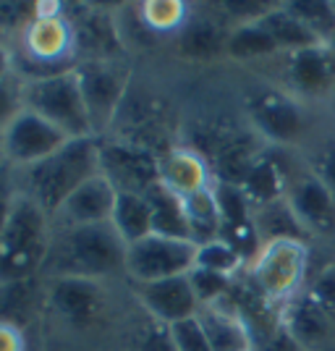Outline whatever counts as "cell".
Segmentation results:
<instances>
[{"label": "cell", "instance_id": "obj_32", "mask_svg": "<svg viewBox=\"0 0 335 351\" xmlns=\"http://www.w3.org/2000/svg\"><path fill=\"white\" fill-rule=\"evenodd\" d=\"M220 47V34L218 29L212 27V24H194L186 29L184 34V53L186 56H194V58H207V56H212L215 50Z\"/></svg>", "mask_w": 335, "mask_h": 351}, {"label": "cell", "instance_id": "obj_25", "mask_svg": "<svg viewBox=\"0 0 335 351\" xmlns=\"http://www.w3.org/2000/svg\"><path fill=\"white\" fill-rule=\"evenodd\" d=\"M225 50L238 60H251V58H264L277 53V45L273 43V37L267 34L260 21L254 24H238L228 40H225Z\"/></svg>", "mask_w": 335, "mask_h": 351}, {"label": "cell", "instance_id": "obj_5", "mask_svg": "<svg viewBox=\"0 0 335 351\" xmlns=\"http://www.w3.org/2000/svg\"><path fill=\"white\" fill-rule=\"evenodd\" d=\"M309 252L301 239H277L260 249L251 263V278L267 302H288L301 289Z\"/></svg>", "mask_w": 335, "mask_h": 351}, {"label": "cell", "instance_id": "obj_44", "mask_svg": "<svg viewBox=\"0 0 335 351\" xmlns=\"http://www.w3.org/2000/svg\"><path fill=\"white\" fill-rule=\"evenodd\" d=\"M317 351H335L333 346H325V349H317Z\"/></svg>", "mask_w": 335, "mask_h": 351}, {"label": "cell", "instance_id": "obj_12", "mask_svg": "<svg viewBox=\"0 0 335 351\" xmlns=\"http://www.w3.org/2000/svg\"><path fill=\"white\" fill-rule=\"evenodd\" d=\"M251 123L273 142H293L304 132V113L288 95L264 89L249 97Z\"/></svg>", "mask_w": 335, "mask_h": 351}, {"label": "cell", "instance_id": "obj_6", "mask_svg": "<svg viewBox=\"0 0 335 351\" xmlns=\"http://www.w3.org/2000/svg\"><path fill=\"white\" fill-rule=\"evenodd\" d=\"M194 263H197V244L186 239L149 234L126 249V276L134 283H155V280L189 276Z\"/></svg>", "mask_w": 335, "mask_h": 351}, {"label": "cell", "instance_id": "obj_38", "mask_svg": "<svg viewBox=\"0 0 335 351\" xmlns=\"http://www.w3.org/2000/svg\"><path fill=\"white\" fill-rule=\"evenodd\" d=\"M260 351H301V346L296 343V338H293L291 333L286 330V325L280 322V325H275V328L264 336Z\"/></svg>", "mask_w": 335, "mask_h": 351}, {"label": "cell", "instance_id": "obj_15", "mask_svg": "<svg viewBox=\"0 0 335 351\" xmlns=\"http://www.w3.org/2000/svg\"><path fill=\"white\" fill-rule=\"evenodd\" d=\"M288 205L301 226L317 234H335V194L317 176L299 178L288 191Z\"/></svg>", "mask_w": 335, "mask_h": 351}, {"label": "cell", "instance_id": "obj_29", "mask_svg": "<svg viewBox=\"0 0 335 351\" xmlns=\"http://www.w3.org/2000/svg\"><path fill=\"white\" fill-rule=\"evenodd\" d=\"M215 199L220 207V218H223V228L225 226H241V223H251V213L254 207L249 202V197L238 184H228V181H218L215 186Z\"/></svg>", "mask_w": 335, "mask_h": 351}, {"label": "cell", "instance_id": "obj_35", "mask_svg": "<svg viewBox=\"0 0 335 351\" xmlns=\"http://www.w3.org/2000/svg\"><path fill=\"white\" fill-rule=\"evenodd\" d=\"M18 199V171L14 165L3 162L0 165V236L5 231V223L14 213V205Z\"/></svg>", "mask_w": 335, "mask_h": 351}, {"label": "cell", "instance_id": "obj_42", "mask_svg": "<svg viewBox=\"0 0 335 351\" xmlns=\"http://www.w3.org/2000/svg\"><path fill=\"white\" fill-rule=\"evenodd\" d=\"M327 47H330V53H333V56H335V34H333V40L327 43Z\"/></svg>", "mask_w": 335, "mask_h": 351}, {"label": "cell", "instance_id": "obj_27", "mask_svg": "<svg viewBox=\"0 0 335 351\" xmlns=\"http://www.w3.org/2000/svg\"><path fill=\"white\" fill-rule=\"evenodd\" d=\"M286 8L317 37L320 45H327L333 40L335 3H325V0H299V3H286Z\"/></svg>", "mask_w": 335, "mask_h": 351}, {"label": "cell", "instance_id": "obj_24", "mask_svg": "<svg viewBox=\"0 0 335 351\" xmlns=\"http://www.w3.org/2000/svg\"><path fill=\"white\" fill-rule=\"evenodd\" d=\"M241 189L249 197L251 207H262L283 199V173H280L277 162L260 155L254 165L249 168V173L244 176Z\"/></svg>", "mask_w": 335, "mask_h": 351}, {"label": "cell", "instance_id": "obj_19", "mask_svg": "<svg viewBox=\"0 0 335 351\" xmlns=\"http://www.w3.org/2000/svg\"><path fill=\"white\" fill-rule=\"evenodd\" d=\"M110 226L118 231V236L126 244H136L152 234V205L147 194H134V191H118L116 210Z\"/></svg>", "mask_w": 335, "mask_h": 351}, {"label": "cell", "instance_id": "obj_34", "mask_svg": "<svg viewBox=\"0 0 335 351\" xmlns=\"http://www.w3.org/2000/svg\"><path fill=\"white\" fill-rule=\"evenodd\" d=\"M40 14V3H0V32H21Z\"/></svg>", "mask_w": 335, "mask_h": 351}, {"label": "cell", "instance_id": "obj_23", "mask_svg": "<svg viewBox=\"0 0 335 351\" xmlns=\"http://www.w3.org/2000/svg\"><path fill=\"white\" fill-rule=\"evenodd\" d=\"M251 220H254V228L262 239V247L270 241H277V239H301V231H304V226L293 215L288 199H277L270 205L254 207Z\"/></svg>", "mask_w": 335, "mask_h": 351}, {"label": "cell", "instance_id": "obj_26", "mask_svg": "<svg viewBox=\"0 0 335 351\" xmlns=\"http://www.w3.org/2000/svg\"><path fill=\"white\" fill-rule=\"evenodd\" d=\"M139 21L155 34H168L189 21V5L181 0H147L139 5Z\"/></svg>", "mask_w": 335, "mask_h": 351}, {"label": "cell", "instance_id": "obj_31", "mask_svg": "<svg viewBox=\"0 0 335 351\" xmlns=\"http://www.w3.org/2000/svg\"><path fill=\"white\" fill-rule=\"evenodd\" d=\"M24 110V82L8 73L5 79H0V134L5 132V126Z\"/></svg>", "mask_w": 335, "mask_h": 351}, {"label": "cell", "instance_id": "obj_16", "mask_svg": "<svg viewBox=\"0 0 335 351\" xmlns=\"http://www.w3.org/2000/svg\"><path fill=\"white\" fill-rule=\"evenodd\" d=\"M288 79L301 95H322L325 89H330L335 79V56L330 53V47L317 45L291 53Z\"/></svg>", "mask_w": 335, "mask_h": 351}, {"label": "cell", "instance_id": "obj_30", "mask_svg": "<svg viewBox=\"0 0 335 351\" xmlns=\"http://www.w3.org/2000/svg\"><path fill=\"white\" fill-rule=\"evenodd\" d=\"M231 280L234 278H228V276H220V273H212V270L194 267L189 273V283H191V289H194L197 302H199V309L220 304V299L228 296V291H231Z\"/></svg>", "mask_w": 335, "mask_h": 351}, {"label": "cell", "instance_id": "obj_10", "mask_svg": "<svg viewBox=\"0 0 335 351\" xmlns=\"http://www.w3.org/2000/svg\"><path fill=\"white\" fill-rule=\"evenodd\" d=\"M118 189L97 173L95 178L84 181L71 197L60 205V210L53 215L55 228H73V226H102L110 223L116 210Z\"/></svg>", "mask_w": 335, "mask_h": 351}, {"label": "cell", "instance_id": "obj_2", "mask_svg": "<svg viewBox=\"0 0 335 351\" xmlns=\"http://www.w3.org/2000/svg\"><path fill=\"white\" fill-rule=\"evenodd\" d=\"M100 173V136L69 139L58 152L18 171V191L53 218L84 181Z\"/></svg>", "mask_w": 335, "mask_h": 351}, {"label": "cell", "instance_id": "obj_9", "mask_svg": "<svg viewBox=\"0 0 335 351\" xmlns=\"http://www.w3.org/2000/svg\"><path fill=\"white\" fill-rule=\"evenodd\" d=\"M0 142H3L5 162L14 165L16 171H24L34 162L50 158L53 152H58L60 147L69 142V136L60 132L58 126H53L50 121L37 116L34 110L24 108L5 126V132L0 134Z\"/></svg>", "mask_w": 335, "mask_h": 351}, {"label": "cell", "instance_id": "obj_4", "mask_svg": "<svg viewBox=\"0 0 335 351\" xmlns=\"http://www.w3.org/2000/svg\"><path fill=\"white\" fill-rule=\"evenodd\" d=\"M24 108H29L45 121H50L53 126H58L69 139L95 136L76 69L58 76L24 82Z\"/></svg>", "mask_w": 335, "mask_h": 351}, {"label": "cell", "instance_id": "obj_14", "mask_svg": "<svg viewBox=\"0 0 335 351\" xmlns=\"http://www.w3.org/2000/svg\"><path fill=\"white\" fill-rule=\"evenodd\" d=\"M160 186L175 197H189L212 186L207 158L191 147H173L160 155Z\"/></svg>", "mask_w": 335, "mask_h": 351}, {"label": "cell", "instance_id": "obj_3", "mask_svg": "<svg viewBox=\"0 0 335 351\" xmlns=\"http://www.w3.org/2000/svg\"><path fill=\"white\" fill-rule=\"evenodd\" d=\"M53 218L18 191L14 213L0 236V286L32 280L47 263L53 244Z\"/></svg>", "mask_w": 335, "mask_h": 351}, {"label": "cell", "instance_id": "obj_28", "mask_svg": "<svg viewBox=\"0 0 335 351\" xmlns=\"http://www.w3.org/2000/svg\"><path fill=\"white\" fill-rule=\"evenodd\" d=\"M247 263L238 252H236L225 239H212L207 244H199L197 247V263L194 267H202V270H212V273H220V276H228L234 278L236 270H241V265Z\"/></svg>", "mask_w": 335, "mask_h": 351}, {"label": "cell", "instance_id": "obj_1", "mask_svg": "<svg viewBox=\"0 0 335 351\" xmlns=\"http://www.w3.org/2000/svg\"><path fill=\"white\" fill-rule=\"evenodd\" d=\"M126 249L129 244L110 223L55 228L42 270L50 273V278H110L126 273Z\"/></svg>", "mask_w": 335, "mask_h": 351}, {"label": "cell", "instance_id": "obj_41", "mask_svg": "<svg viewBox=\"0 0 335 351\" xmlns=\"http://www.w3.org/2000/svg\"><path fill=\"white\" fill-rule=\"evenodd\" d=\"M8 73H14V56L8 53V47L0 43V79H5Z\"/></svg>", "mask_w": 335, "mask_h": 351}, {"label": "cell", "instance_id": "obj_39", "mask_svg": "<svg viewBox=\"0 0 335 351\" xmlns=\"http://www.w3.org/2000/svg\"><path fill=\"white\" fill-rule=\"evenodd\" d=\"M0 351H27L24 330L11 320L0 317Z\"/></svg>", "mask_w": 335, "mask_h": 351}, {"label": "cell", "instance_id": "obj_21", "mask_svg": "<svg viewBox=\"0 0 335 351\" xmlns=\"http://www.w3.org/2000/svg\"><path fill=\"white\" fill-rule=\"evenodd\" d=\"M267 34L273 37V43L277 45V50H288V53H299L306 47H317V37L306 29L304 24L286 8V3H275V8L270 14L260 19Z\"/></svg>", "mask_w": 335, "mask_h": 351}, {"label": "cell", "instance_id": "obj_40", "mask_svg": "<svg viewBox=\"0 0 335 351\" xmlns=\"http://www.w3.org/2000/svg\"><path fill=\"white\" fill-rule=\"evenodd\" d=\"M317 178H320L322 184L335 194V149H330V152L322 155L320 168H317Z\"/></svg>", "mask_w": 335, "mask_h": 351}, {"label": "cell", "instance_id": "obj_18", "mask_svg": "<svg viewBox=\"0 0 335 351\" xmlns=\"http://www.w3.org/2000/svg\"><path fill=\"white\" fill-rule=\"evenodd\" d=\"M197 317L202 322L212 351H254L251 328L241 320V315L215 304V307H202Z\"/></svg>", "mask_w": 335, "mask_h": 351}, {"label": "cell", "instance_id": "obj_20", "mask_svg": "<svg viewBox=\"0 0 335 351\" xmlns=\"http://www.w3.org/2000/svg\"><path fill=\"white\" fill-rule=\"evenodd\" d=\"M184 210H186V220H189V236L197 247L212 241V239H220L223 218H220V207L212 186L184 197Z\"/></svg>", "mask_w": 335, "mask_h": 351}, {"label": "cell", "instance_id": "obj_22", "mask_svg": "<svg viewBox=\"0 0 335 351\" xmlns=\"http://www.w3.org/2000/svg\"><path fill=\"white\" fill-rule=\"evenodd\" d=\"M147 199L152 205V234L191 241L189 220H186V210H184L181 197H175L162 186H155L147 194Z\"/></svg>", "mask_w": 335, "mask_h": 351}, {"label": "cell", "instance_id": "obj_33", "mask_svg": "<svg viewBox=\"0 0 335 351\" xmlns=\"http://www.w3.org/2000/svg\"><path fill=\"white\" fill-rule=\"evenodd\" d=\"M168 328H171V336H173L178 351H212L199 317H189V320H181L175 325H168Z\"/></svg>", "mask_w": 335, "mask_h": 351}, {"label": "cell", "instance_id": "obj_13", "mask_svg": "<svg viewBox=\"0 0 335 351\" xmlns=\"http://www.w3.org/2000/svg\"><path fill=\"white\" fill-rule=\"evenodd\" d=\"M47 302L63 320L73 322V325H89L92 320L100 317L105 296H102L100 280L63 276V278H50Z\"/></svg>", "mask_w": 335, "mask_h": 351}, {"label": "cell", "instance_id": "obj_43", "mask_svg": "<svg viewBox=\"0 0 335 351\" xmlns=\"http://www.w3.org/2000/svg\"><path fill=\"white\" fill-rule=\"evenodd\" d=\"M5 162V158H3V142H0V165Z\"/></svg>", "mask_w": 335, "mask_h": 351}, {"label": "cell", "instance_id": "obj_7", "mask_svg": "<svg viewBox=\"0 0 335 351\" xmlns=\"http://www.w3.org/2000/svg\"><path fill=\"white\" fill-rule=\"evenodd\" d=\"M100 173L118 191L149 194L160 186V155L129 139H100Z\"/></svg>", "mask_w": 335, "mask_h": 351}, {"label": "cell", "instance_id": "obj_36", "mask_svg": "<svg viewBox=\"0 0 335 351\" xmlns=\"http://www.w3.org/2000/svg\"><path fill=\"white\" fill-rule=\"evenodd\" d=\"M136 351H178L171 336V328L158 320H149V325L142 328L139 341H136Z\"/></svg>", "mask_w": 335, "mask_h": 351}, {"label": "cell", "instance_id": "obj_11", "mask_svg": "<svg viewBox=\"0 0 335 351\" xmlns=\"http://www.w3.org/2000/svg\"><path fill=\"white\" fill-rule=\"evenodd\" d=\"M136 299L149 312V317L162 325H175L199 315V302L194 296L189 276L155 280V283H136Z\"/></svg>", "mask_w": 335, "mask_h": 351}, {"label": "cell", "instance_id": "obj_8", "mask_svg": "<svg viewBox=\"0 0 335 351\" xmlns=\"http://www.w3.org/2000/svg\"><path fill=\"white\" fill-rule=\"evenodd\" d=\"M84 103H87L89 118L95 136H100L113 118L118 116L121 105L126 103V89H129V71L118 66L116 60H79L76 66Z\"/></svg>", "mask_w": 335, "mask_h": 351}, {"label": "cell", "instance_id": "obj_17", "mask_svg": "<svg viewBox=\"0 0 335 351\" xmlns=\"http://www.w3.org/2000/svg\"><path fill=\"white\" fill-rule=\"evenodd\" d=\"M280 322L286 325V330L296 338V343L301 349L317 351L327 346V338H330V315L312 296L291 302Z\"/></svg>", "mask_w": 335, "mask_h": 351}, {"label": "cell", "instance_id": "obj_37", "mask_svg": "<svg viewBox=\"0 0 335 351\" xmlns=\"http://www.w3.org/2000/svg\"><path fill=\"white\" fill-rule=\"evenodd\" d=\"M309 296L333 317L335 315V265L327 267L320 278H317V283L312 286V293H309Z\"/></svg>", "mask_w": 335, "mask_h": 351}]
</instances>
